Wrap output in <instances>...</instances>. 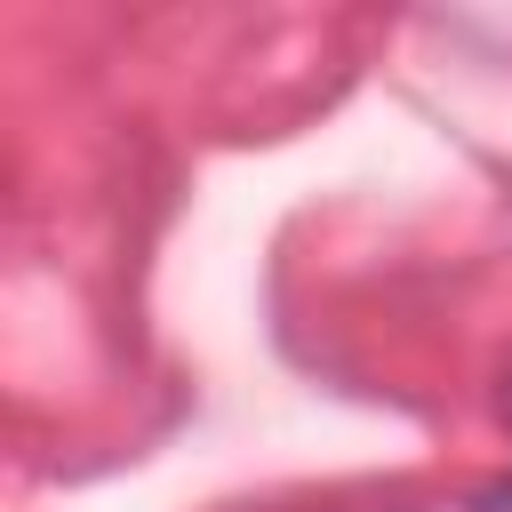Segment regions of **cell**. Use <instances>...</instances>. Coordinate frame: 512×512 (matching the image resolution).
<instances>
[{"label":"cell","mask_w":512,"mask_h":512,"mask_svg":"<svg viewBox=\"0 0 512 512\" xmlns=\"http://www.w3.org/2000/svg\"><path fill=\"white\" fill-rule=\"evenodd\" d=\"M496 408H504V424H512V368H504V392H496Z\"/></svg>","instance_id":"obj_2"},{"label":"cell","mask_w":512,"mask_h":512,"mask_svg":"<svg viewBox=\"0 0 512 512\" xmlns=\"http://www.w3.org/2000/svg\"><path fill=\"white\" fill-rule=\"evenodd\" d=\"M464 512H512V472H496V480H480V488L464 496Z\"/></svg>","instance_id":"obj_1"}]
</instances>
